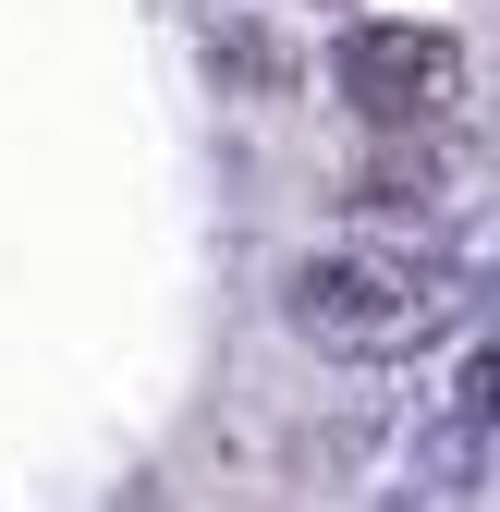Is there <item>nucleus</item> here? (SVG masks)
<instances>
[{
  "mask_svg": "<svg viewBox=\"0 0 500 512\" xmlns=\"http://www.w3.org/2000/svg\"><path fill=\"white\" fill-rule=\"evenodd\" d=\"M281 317L318 354H415V342H440L452 317H464V293H452V269H427V256H391V244H330V256H305L293 269V293H281Z\"/></svg>",
  "mask_w": 500,
  "mask_h": 512,
  "instance_id": "nucleus-1",
  "label": "nucleus"
},
{
  "mask_svg": "<svg viewBox=\"0 0 500 512\" xmlns=\"http://www.w3.org/2000/svg\"><path fill=\"white\" fill-rule=\"evenodd\" d=\"M330 86L379 122V135H440L464 110V49L440 25H354L330 49Z\"/></svg>",
  "mask_w": 500,
  "mask_h": 512,
  "instance_id": "nucleus-2",
  "label": "nucleus"
},
{
  "mask_svg": "<svg viewBox=\"0 0 500 512\" xmlns=\"http://www.w3.org/2000/svg\"><path fill=\"white\" fill-rule=\"evenodd\" d=\"M208 49H220V74H232V86H257V98H281V86L305 74L281 37H244V25H208Z\"/></svg>",
  "mask_w": 500,
  "mask_h": 512,
  "instance_id": "nucleus-3",
  "label": "nucleus"
}]
</instances>
